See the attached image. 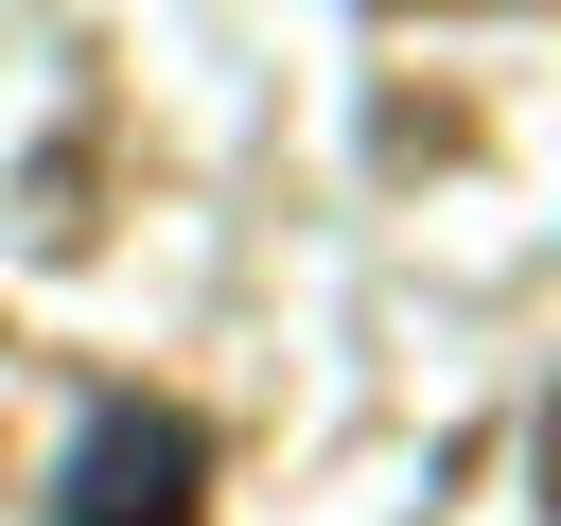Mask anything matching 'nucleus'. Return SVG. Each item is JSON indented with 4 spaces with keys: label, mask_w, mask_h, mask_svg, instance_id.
Listing matches in <instances>:
<instances>
[{
    "label": "nucleus",
    "mask_w": 561,
    "mask_h": 526,
    "mask_svg": "<svg viewBox=\"0 0 561 526\" xmlns=\"http://www.w3.org/2000/svg\"><path fill=\"white\" fill-rule=\"evenodd\" d=\"M526 456H543V526H561V386H543V438H526Z\"/></svg>",
    "instance_id": "f03ea898"
},
{
    "label": "nucleus",
    "mask_w": 561,
    "mask_h": 526,
    "mask_svg": "<svg viewBox=\"0 0 561 526\" xmlns=\"http://www.w3.org/2000/svg\"><path fill=\"white\" fill-rule=\"evenodd\" d=\"M368 18H526V0H368Z\"/></svg>",
    "instance_id": "7ed1b4c3"
},
{
    "label": "nucleus",
    "mask_w": 561,
    "mask_h": 526,
    "mask_svg": "<svg viewBox=\"0 0 561 526\" xmlns=\"http://www.w3.org/2000/svg\"><path fill=\"white\" fill-rule=\"evenodd\" d=\"M53 526H210V421L105 386L88 438H70V473H53Z\"/></svg>",
    "instance_id": "f257e3e1"
}]
</instances>
